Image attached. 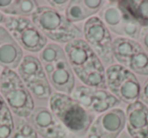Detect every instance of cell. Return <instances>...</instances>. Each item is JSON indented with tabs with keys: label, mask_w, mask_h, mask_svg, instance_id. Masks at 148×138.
<instances>
[{
	"label": "cell",
	"mask_w": 148,
	"mask_h": 138,
	"mask_svg": "<svg viewBox=\"0 0 148 138\" xmlns=\"http://www.w3.org/2000/svg\"><path fill=\"white\" fill-rule=\"evenodd\" d=\"M5 17H6V15H4L2 12H1V11H0V25H1V23H3V25H4Z\"/></svg>",
	"instance_id": "27"
},
{
	"label": "cell",
	"mask_w": 148,
	"mask_h": 138,
	"mask_svg": "<svg viewBox=\"0 0 148 138\" xmlns=\"http://www.w3.org/2000/svg\"><path fill=\"white\" fill-rule=\"evenodd\" d=\"M65 54L73 73L88 87L107 89L106 69L99 56L83 39L66 44Z\"/></svg>",
	"instance_id": "1"
},
{
	"label": "cell",
	"mask_w": 148,
	"mask_h": 138,
	"mask_svg": "<svg viewBox=\"0 0 148 138\" xmlns=\"http://www.w3.org/2000/svg\"><path fill=\"white\" fill-rule=\"evenodd\" d=\"M0 95L3 97L11 113L16 117L27 119L35 110L33 95L14 70L6 68L1 70Z\"/></svg>",
	"instance_id": "4"
},
{
	"label": "cell",
	"mask_w": 148,
	"mask_h": 138,
	"mask_svg": "<svg viewBox=\"0 0 148 138\" xmlns=\"http://www.w3.org/2000/svg\"><path fill=\"white\" fill-rule=\"evenodd\" d=\"M23 50L10 36L6 29L0 25V66L4 69L14 70L21 64Z\"/></svg>",
	"instance_id": "15"
},
{
	"label": "cell",
	"mask_w": 148,
	"mask_h": 138,
	"mask_svg": "<svg viewBox=\"0 0 148 138\" xmlns=\"http://www.w3.org/2000/svg\"><path fill=\"white\" fill-rule=\"evenodd\" d=\"M64 15L70 23H75L87 21L91 16H95V13L85 5L84 0H70Z\"/></svg>",
	"instance_id": "19"
},
{
	"label": "cell",
	"mask_w": 148,
	"mask_h": 138,
	"mask_svg": "<svg viewBox=\"0 0 148 138\" xmlns=\"http://www.w3.org/2000/svg\"><path fill=\"white\" fill-rule=\"evenodd\" d=\"M119 7L142 29H148V0H120Z\"/></svg>",
	"instance_id": "16"
},
{
	"label": "cell",
	"mask_w": 148,
	"mask_h": 138,
	"mask_svg": "<svg viewBox=\"0 0 148 138\" xmlns=\"http://www.w3.org/2000/svg\"><path fill=\"white\" fill-rule=\"evenodd\" d=\"M107 89L120 102L132 104L141 95V84L133 72L120 64H113L106 70Z\"/></svg>",
	"instance_id": "5"
},
{
	"label": "cell",
	"mask_w": 148,
	"mask_h": 138,
	"mask_svg": "<svg viewBox=\"0 0 148 138\" xmlns=\"http://www.w3.org/2000/svg\"><path fill=\"white\" fill-rule=\"evenodd\" d=\"M140 101L144 103L148 107V78L145 80L143 87H141V95H140Z\"/></svg>",
	"instance_id": "25"
},
{
	"label": "cell",
	"mask_w": 148,
	"mask_h": 138,
	"mask_svg": "<svg viewBox=\"0 0 148 138\" xmlns=\"http://www.w3.org/2000/svg\"><path fill=\"white\" fill-rule=\"evenodd\" d=\"M17 74L31 95L40 101L50 100L52 89L39 58L25 55L17 67Z\"/></svg>",
	"instance_id": "7"
},
{
	"label": "cell",
	"mask_w": 148,
	"mask_h": 138,
	"mask_svg": "<svg viewBox=\"0 0 148 138\" xmlns=\"http://www.w3.org/2000/svg\"><path fill=\"white\" fill-rule=\"evenodd\" d=\"M4 27L15 40L19 47L31 53H40L48 40L40 32L31 19L21 16H6Z\"/></svg>",
	"instance_id": "6"
},
{
	"label": "cell",
	"mask_w": 148,
	"mask_h": 138,
	"mask_svg": "<svg viewBox=\"0 0 148 138\" xmlns=\"http://www.w3.org/2000/svg\"><path fill=\"white\" fill-rule=\"evenodd\" d=\"M29 121L38 135L43 138H74L48 108H35Z\"/></svg>",
	"instance_id": "12"
},
{
	"label": "cell",
	"mask_w": 148,
	"mask_h": 138,
	"mask_svg": "<svg viewBox=\"0 0 148 138\" xmlns=\"http://www.w3.org/2000/svg\"><path fill=\"white\" fill-rule=\"evenodd\" d=\"M71 97L90 113L103 114L121 105V102L107 89L85 85L75 87Z\"/></svg>",
	"instance_id": "10"
},
{
	"label": "cell",
	"mask_w": 148,
	"mask_h": 138,
	"mask_svg": "<svg viewBox=\"0 0 148 138\" xmlns=\"http://www.w3.org/2000/svg\"><path fill=\"white\" fill-rule=\"evenodd\" d=\"M126 130L132 138H148V107L140 100L129 104L125 111Z\"/></svg>",
	"instance_id": "14"
},
{
	"label": "cell",
	"mask_w": 148,
	"mask_h": 138,
	"mask_svg": "<svg viewBox=\"0 0 148 138\" xmlns=\"http://www.w3.org/2000/svg\"><path fill=\"white\" fill-rule=\"evenodd\" d=\"M39 7V2L33 0H0V11L6 16L29 19Z\"/></svg>",
	"instance_id": "17"
},
{
	"label": "cell",
	"mask_w": 148,
	"mask_h": 138,
	"mask_svg": "<svg viewBox=\"0 0 148 138\" xmlns=\"http://www.w3.org/2000/svg\"><path fill=\"white\" fill-rule=\"evenodd\" d=\"M84 41L90 46L101 62L113 65L115 58L113 55V38L111 32L99 16H91L83 25Z\"/></svg>",
	"instance_id": "8"
},
{
	"label": "cell",
	"mask_w": 148,
	"mask_h": 138,
	"mask_svg": "<svg viewBox=\"0 0 148 138\" xmlns=\"http://www.w3.org/2000/svg\"><path fill=\"white\" fill-rule=\"evenodd\" d=\"M31 19L46 39L55 43L68 44L83 37L78 27L70 23L64 14L47 5H40Z\"/></svg>",
	"instance_id": "3"
},
{
	"label": "cell",
	"mask_w": 148,
	"mask_h": 138,
	"mask_svg": "<svg viewBox=\"0 0 148 138\" xmlns=\"http://www.w3.org/2000/svg\"><path fill=\"white\" fill-rule=\"evenodd\" d=\"M122 66L129 69L134 74L148 76V54L143 49L140 43L134 48L132 53L126 58Z\"/></svg>",
	"instance_id": "18"
},
{
	"label": "cell",
	"mask_w": 148,
	"mask_h": 138,
	"mask_svg": "<svg viewBox=\"0 0 148 138\" xmlns=\"http://www.w3.org/2000/svg\"><path fill=\"white\" fill-rule=\"evenodd\" d=\"M106 5L99 10V19L107 27L120 38L139 40L142 27L134 23L119 7L117 1H106Z\"/></svg>",
	"instance_id": "9"
},
{
	"label": "cell",
	"mask_w": 148,
	"mask_h": 138,
	"mask_svg": "<svg viewBox=\"0 0 148 138\" xmlns=\"http://www.w3.org/2000/svg\"><path fill=\"white\" fill-rule=\"evenodd\" d=\"M125 126V112L116 108L101 114L93 120L86 138H118Z\"/></svg>",
	"instance_id": "11"
},
{
	"label": "cell",
	"mask_w": 148,
	"mask_h": 138,
	"mask_svg": "<svg viewBox=\"0 0 148 138\" xmlns=\"http://www.w3.org/2000/svg\"><path fill=\"white\" fill-rule=\"evenodd\" d=\"M62 58H66L65 51L60 46H58V44L55 43L47 44L46 47L40 52L39 55V59L42 64L51 63Z\"/></svg>",
	"instance_id": "20"
},
{
	"label": "cell",
	"mask_w": 148,
	"mask_h": 138,
	"mask_svg": "<svg viewBox=\"0 0 148 138\" xmlns=\"http://www.w3.org/2000/svg\"><path fill=\"white\" fill-rule=\"evenodd\" d=\"M10 138H38V134L29 120L18 118L14 123V130Z\"/></svg>",
	"instance_id": "21"
},
{
	"label": "cell",
	"mask_w": 148,
	"mask_h": 138,
	"mask_svg": "<svg viewBox=\"0 0 148 138\" xmlns=\"http://www.w3.org/2000/svg\"><path fill=\"white\" fill-rule=\"evenodd\" d=\"M49 107L50 111L74 138H83L87 135L95 116L71 95L57 91L52 93L49 100Z\"/></svg>",
	"instance_id": "2"
},
{
	"label": "cell",
	"mask_w": 148,
	"mask_h": 138,
	"mask_svg": "<svg viewBox=\"0 0 148 138\" xmlns=\"http://www.w3.org/2000/svg\"><path fill=\"white\" fill-rule=\"evenodd\" d=\"M0 75H1V70H0Z\"/></svg>",
	"instance_id": "29"
},
{
	"label": "cell",
	"mask_w": 148,
	"mask_h": 138,
	"mask_svg": "<svg viewBox=\"0 0 148 138\" xmlns=\"http://www.w3.org/2000/svg\"><path fill=\"white\" fill-rule=\"evenodd\" d=\"M42 65L50 84L57 93L72 95L75 89V76L71 66L68 63L67 57Z\"/></svg>",
	"instance_id": "13"
},
{
	"label": "cell",
	"mask_w": 148,
	"mask_h": 138,
	"mask_svg": "<svg viewBox=\"0 0 148 138\" xmlns=\"http://www.w3.org/2000/svg\"><path fill=\"white\" fill-rule=\"evenodd\" d=\"M119 138H132V137H130V136L128 135V133H123L119 136Z\"/></svg>",
	"instance_id": "28"
},
{
	"label": "cell",
	"mask_w": 148,
	"mask_h": 138,
	"mask_svg": "<svg viewBox=\"0 0 148 138\" xmlns=\"http://www.w3.org/2000/svg\"><path fill=\"white\" fill-rule=\"evenodd\" d=\"M46 3H48L50 5V7L53 8L54 10L63 14L65 12L66 8H67L69 1H67V0H49V1H46Z\"/></svg>",
	"instance_id": "23"
},
{
	"label": "cell",
	"mask_w": 148,
	"mask_h": 138,
	"mask_svg": "<svg viewBox=\"0 0 148 138\" xmlns=\"http://www.w3.org/2000/svg\"><path fill=\"white\" fill-rule=\"evenodd\" d=\"M140 45L143 47V49L146 51V53L148 54V29H142L141 34H140Z\"/></svg>",
	"instance_id": "24"
},
{
	"label": "cell",
	"mask_w": 148,
	"mask_h": 138,
	"mask_svg": "<svg viewBox=\"0 0 148 138\" xmlns=\"http://www.w3.org/2000/svg\"><path fill=\"white\" fill-rule=\"evenodd\" d=\"M8 110H9L8 106H7V104L5 103V101H4V99H3L2 95H0V117L4 115Z\"/></svg>",
	"instance_id": "26"
},
{
	"label": "cell",
	"mask_w": 148,
	"mask_h": 138,
	"mask_svg": "<svg viewBox=\"0 0 148 138\" xmlns=\"http://www.w3.org/2000/svg\"><path fill=\"white\" fill-rule=\"evenodd\" d=\"M14 130V121L10 110L0 117V138H10Z\"/></svg>",
	"instance_id": "22"
}]
</instances>
